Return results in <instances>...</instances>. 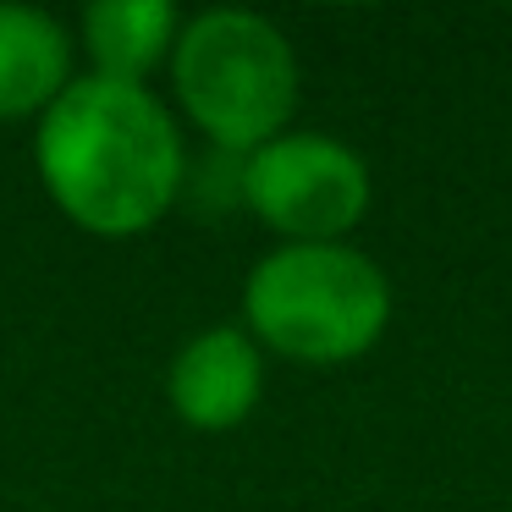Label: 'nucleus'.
I'll list each match as a JSON object with an SVG mask.
<instances>
[{
    "label": "nucleus",
    "mask_w": 512,
    "mask_h": 512,
    "mask_svg": "<svg viewBox=\"0 0 512 512\" xmlns=\"http://www.w3.org/2000/svg\"><path fill=\"white\" fill-rule=\"evenodd\" d=\"M34 166L56 210L89 237H138L166 221L182 193V133L155 89L72 78L39 116Z\"/></svg>",
    "instance_id": "nucleus-1"
},
{
    "label": "nucleus",
    "mask_w": 512,
    "mask_h": 512,
    "mask_svg": "<svg viewBox=\"0 0 512 512\" xmlns=\"http://www.w3.org/2000/svg\"><path fill=\"white\" fill-rule=\"evenodd\" d=\"M171 89L210 144L254 155L298 111V56L259 12H199L171 45Z\"/></svg>",
    "instance_id": "nucleus-2"
},
{
    "label": "nucleus",
    "mask_w": 512,
    "mask_h": 512,
    "mask_svg": "<svg viewBox=\"0 0 512 512\" xmlns=\"http://www.w3.org/2000/svg\"><path fill=\"white\" fill-rule=\"evenodd\" d=\"M248 331L298 364H347L369 353L391 320V287L347 243H287L254 265L243 287Z\"/></svg>",
    "instance_id": "nucleus-3"
},
{
    "label": "nucleus",
    "mask_w": 512,
    "mask_h": 512,
    "mask_svg": "<svg viewBox=\"0 0 512 512\" xmlns=\"http://www.w3.org/2000/svg\"><path fill=\"white\" fill-rule=\"evenodd\" d=\"M243 199L270 232L292 243H336L364 221L369 171L336 138L281 133L243 160Z\"/></svg>",
    "instance_id": "nucleus-4"
},
{
    "label": "nucleus",
    "mask_w": 512,
    "mask_h": 512,
    "mask_svg": "<svg viewBox=\"0 0 512 512\" xmlns=\"http://www.w3.org/2000/svg\"><path fill=\"white\" fill-rule=\"evenodd\" d=\"M259 386H265L259 342L232 331V325L199 331L171 358V375H166L171 408L193 430H232V424H243L259 402Z\"/></svg>",
    "instance_id": "nucleus-5"
},
{
    "label": "nucleus",
    "mask_w": 512,
    "mask_h": 512,
    "mask_svg": "<svg viewBox=\"0 0 512 512\" xmlns=\"http://www.w3.org/2000/svg\"><path fill=\"white\" fill-rule=\"evenodd\" d=\"M72 89V34L39 6L0 0V122L45 116Z\"/></svg>",
    "instance_id": "nucleus-6"
},
{
    "label": "nucleus",
    "mask_w": 512,
    "mask_h": 512,
    "mask_svg": "<svg viewBox=\"0 0 512 512\" xmlns=\"http://www.w3.org/2000/svg\"><path fill=\"white\" fill-rule=\"evenodd\" d=\"M182 34V17L171 0H100L83 12V45L94 56V78L144 83Z\"/></svg>",
    "instance_id": "nucleus-7"
}]
</instances>
